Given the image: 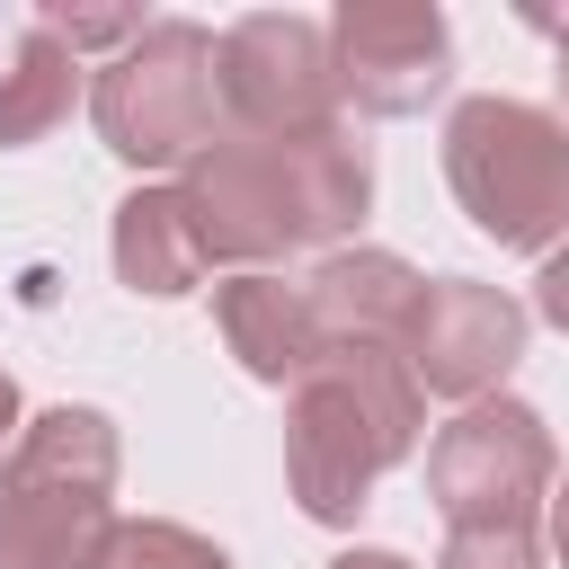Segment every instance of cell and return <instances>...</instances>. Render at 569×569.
<instances>
[{
    "mask_svg": "<svg viewBox=\"0 0 569 569\" xmlns=\"http://www.w3.org/2000/svg\"><path fill=\"white\" fill-rule=\"evenodd\" d=\"M427 498L445 533H533L551 498V436L525 400H471L427 445Z\"/></svg>",
    "mask_w": 569,
    "mask_h": 569,
    "instance_id": "cell-6",
    "label": "cell"
},
{
    "mask_svg": "<svg viewBox=\"0 0 569 569\" xmlns=\"http://www.w3.org/2000/svg\"><path fill=\"white\" fill-rule=\"evenodd\" d=\"M204 267H213V249H204V222L178 187H142V196L116 204V276L133 293H160V302L196 293Z\"/></svg>",
    "mask_w": 569,
    "mask_h": 569,
    "instance_id": "cell-13",
    "label": "cell"
},
{
    "mask_svg": "<svg viewBox=\"0 0 569 569\" xmlns=\"http://www.w3.org/2000/svg\"><path fill=\"white\" fill-rule=\"evenodd\" d=\"M9 418H18V382L0 373V436H9Z\"/></svg>",
    "mask_w": 569,
    "mask_h": 569,
    "instance_id": "cell-20",
    "label": "cell"
},
{
    "mask_svg": "<svg viewBox=\"0 0 569 569\" xmlns=\"http://www.w3.org/2000/svg\"><path fill=\"white\" fill-rule=\"evenodd\" d=\"M329 71L365 116H418L453 80L445 9H427V0H347L329 18Z\"/></svg>",
    "mask_w": 569,
    "mask_h": 569,
    "instance_id": "cell-8",
    "label": "cell"
},
{
    "mask_svg": "<svg viewBox=\"0 0 569 569\" xmlns=\"http://www.w3.org/2000/svg\"><path fill=\"white\" fill-rule=\"evenodd\" d=\"M516 356H525V302L498 284H471V276H436L409 311V338H400L409 382L445 391V400H480Z\"/></svg>",
    "mask_w": 569,
    "mask_h": 569,
    "instance_id": "cell-9",
    "label": "cell"
},
{
    "mask_svg": "<svg viewBox=\"0 0 569 569\" xmlns=\"http://www.w3.org/2000/svg\"><path fill=\"white\" fill-rule=\"evenodd\" d=\"M302 293H311L329 347H391V356H400L427 276H409L391 249H338V258H320V276H311Z\"/></svg>",
    "mask_w": 569,
    "mask_h": 569,
    "instance_id": "cell-10",
    "label": "cell"
},
{
    "mask_svg": "<svg viewBox=\"0 0 569 569\" xmlns=\"http://www.w3.org/2000/svg\"><path fill=\"white\" fill-rule=\"evenodd\" d=\"M80 53L44 27V9H0V151L53 133L71 116Z\"/></svg>",
    "mask_w": 569,
    "mask_h": 569,
    "instance_id": "cell-12",
    "label": "cell"
},
{
    "mask_svg": "<svg viewBox=\"0 0 569 569\" xmlns=\"http://www.w3.org/2000/svg\"><path fill=\"white\" fill-rule=\"evenodd\" d=\"M178 196L196 204L213 258H276L302 240H338L365 213L373 169L338 124L329 133H231L187 160Z\"/></svg>",
    "mask_w": 569,
    "mask_h": 569,
    "instance_id": "cell-1",
    "label": "cell"
},
{
    "mask_svg": "<svg viewBox=\"0 0 569 569\" xmlns=\"http://www.w3.org/2000/svg\"><path fill=\"white\" fill-rule=\"evenodd\" d=\"M213 80L222 107L249 133H329L338 107V71H329V36L293 9H258L213 44Z\"/></svg>",
    "mask_w": 569,
    "mask_h": 569,
    "instance_id": "cell-7",
    "label": "cell"
},
{
    "mask_svg": "<svg viewBox=\"0 0 569 569\" xmlns=\"http://www.w3.org/2000/svg\"><path fill=\"white\" fill-rule=\"evenodd\" d=\"M418 445V382L391 347H329L284 409V480L311 525H356L373 480Z\"/></svg>",
    "mask_w": 569,
    "mask_h": 569,
    "instance_id": "cell-2",
    "label": "cell"
},
{
    "mask_svg": "<svg viewBox=\"0 0 569 569\" xmlns=\"http://www.w3.org/2000/svg\"><path fill=\"white\" fill-rule=\"evenodd\" d=\"M329 569H409V560H400V551H338Z\"/></svg>",
    "mask_w": 569,
    "mask_h": 569,
    "instance_id": "cell-17",
    "label": "cell"
},
{
    "mask_svg": "<svg viewBox=\"0 0 569 569\" xmlns=\"http://www.w3.org/2000/svg\"><path fill=\"white\" fill-rule=\"evenodd\" d=\"M98 569H231V560L204 533H187V525H116Z\"/></svg>",
    "mask_w": 569,
    "mask_h": 569,
    "instance_id": "cell-14",
    "label": "cell"
},
{
    "mask_svg": "<svg viewBox=\"0 0 569 569\" xmlns=\"http://www.w3.org/2000/svg\"><path fill=\"white\" fill-rule=\"evenodd\" d=\"M213 320H222L231 356H240L258 382H302V373L329 356L311 293L284 284V276H231V284L213 293Z\"/></svg>",
    "mask_w": 569,
    "mask_h": 569,
    "instance_id": "cell-11",
    "label": "cell"
},
{
    "mask_svg": "<svg viewBox=\"0 0 569 569\" xmlns=\"http://www.w3.org/2000/svg\"><path fill=\"white\" fill-rule=\"evenodd\" d=\"M436 569H542V560H533V533H445Z\"/></svg>",
    "mask_w": 569,
    "mask_h": 569,
    "instance_id": "cell-15",
    "label": "cell"
},
{
    "mask_svg": "<svg viewBox=\"0 0 569 569\" xmlns=\"http://www.w3.org/2000/svg\"><path fill=\"white\" fill-rule=\"evenodd\" d=\"M551 542H560V560H569V480L551 489Z\"/></svg>",
    "mask_w": 569,
    "mask_h": 569,
    "instance_id": "cell-18",
    "label": "cell"
},
{
    "mask_svg": "<svg viewBox=\"0 0 569 569\" xmlns=\"http://www.w3.org/2000/svg\"><path fill=\"white\" fill-rule=\"evenodd\" d=\"M445 178L498 249L569 240V124L525 98H462L445 124Z\"/></svg>",
    "mask_w": 569,
    "mask_h": 569,
    "instance_id": "cell-4",
    "label": "cell"
},
{
    "mask_svg": "<svg viewBox=\"0 0 569 569\" xmlns=\"http://www.w3.org/2000/svg\"><path fill=\"white\" fill-rule=\"evenodd\" d=\"M98 133L116 160L133 169H160V160H196L213 142V116H222V80H213V36L187 27V18H160L142 27L107 71H98V98H89Z\"/></svg>",
    "mask_w": 569,
    "mask_h": 569,
    "instance_id": "cell-5",
    "label": "cell"
},
{
    "mask_svg": "<svg viewBox=\"0 0 569 569\" xmlns=\"http://www.w3.org/2000/svg\"><path fill=\"white\" fill-rule=\"evenodd\" d=\"M533 27H542V36L560 44V89H569V18H533Z\"/></svg>",
    "mask_w": 569,
    "mask_h": 569,
    "instance_id": "cell-19",
    "label": "cell"
},
{
    "mask_svg": "<svg viewBox=\"0 0 569 569\" xmlns=\"http://www.w3.org/2000/svg\"><path fill=\"white\" fill-rule=\"evenodd\" d=\"M542 320H551V329H569V249L542 267Z\"/></svg>",
    "mask_w": 569,
    "mask_h": 569,
    "instance_id": "cell-16",
    "label": "cell"
},
{
    "mask_svg": "<svg viewBox=\"0 0 569 569\" xmlns=\"http://www.w3.org/2000/svg\"><path fill=\"white\" fill-rule=\"evenodd\" d=\"M116 542V427L44 409L0 462V569H98Z\"/></svg>",
    "mask_w": 569,
    "mask_h": 569,
    "instance_id": "cell-3",
    "label": "cell"
}]
</instances>
